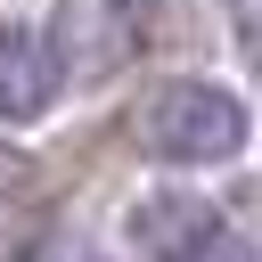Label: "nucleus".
<instances>
[{
	"label": "nucleus",
	"mask_w": 262,
	"mask_h": 262,
	"mask_svg": "<svg viewBox=\"0 0 262 262\" xmlns=\"http://www.w3.org/2000/svg\"><path fill=\"white\" fill-rule=\"evenodd\" d=\"M139 8H147V0H139Z\"/></svg>",
	"instance_id": "0eeeda50"
},
{
	"label": "nucleus",
	"mask_w": 262,
	"mask_h": 262,
	"mask_svg": "<svg viewBox=\"0 0 262 262\" xmlns=\"http://www.w3.org/2000/svg\"><path fill=\"white\" fill-rule=\"evenodd\" d=\"M25 172H33V164H25V156H8V147H0V205H16V196H25Z\"/></svg>",
	"instance_id": "39448f33"
},
{
	"label": "nucleus",
	"mask_w": 262,
	"mask_h": 262,
	"mask_svg": "<svg viewBox=\"0 0 262 262\" xmlns=\"http://www.w3.org/2000/svg\"><path fill=\"white\" fill-rule=\"evenodd\" d=\"M49 57L57 74H123L139 57V0H57L49 8Z\"/></svg>",
	"instance_id": "f03ea898"
},
{
	"label": "nucleus",
	"mask_w": 262,
	"mask_h": 262,
	"mask_svg": "<svg viewBox=\"0 0 262 262\" xmlns=\"http://www.w3.org/2000/svg\"><path fill=\"white\" fill-rule=\"evenodd\" d=\"M139 147L164 156V164H221L246 147V98L229 82H205V74H172L139 98L131 115Z\"/></svg>",
	"instance_id": "f257e3e1"
},
{
	"label": "nucleus",
	"mask_w": 262,
	"mask_h": 262,
	"mask_svg": "<svg viewBox=\"0 0 262 262\" xmlns=\"http://www.w3.org/2000/svg\"><path fill=\"white\" fill-rule=\"evenodd\" d=\"M49 98H57V57H49V41L0 33V115H8V123H33V115H49Z\"/></svg>",
	"instance_id": "20e7f679"
},
{
	"label": "nucleus",
	"mask_w": 262,
	"mask_h": 262,
	"mask_svg": "<svg viewBox=\"0 0 262 262\" xmlns=\"http://www.w3.org/2000/svg\"><path fill=\"white\" fill-rule=\"evenodd\" d=\"M237 25H246V41H262V0H237Z\"/></svg>",
	"instance_id": "423d86ee"
},
{
	"label": "nucleus",
	"mask_w": 262,
	"mask_h": 262,
	"mask_svg": "<svg viewBox=\"0 0 262 262\" xmlns=\"http://www.w3.org/2000/svg\"><path fill=\"white\" fill-rule=\"evenodd\" d=\"M221 237H229V221L205 196H180V188H156L123 213V246L139 262H213Z\"/></svg>",
	"instance_id": "7ed1b4c3"
}]
</instances>
